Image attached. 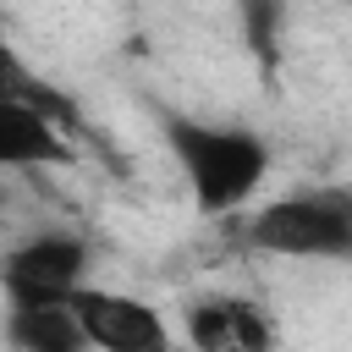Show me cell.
Masks as SVG:
<instances>
[{"instance_id":"obj_1","label":"cell","mask_w":352,"mask_h":352,"mask_svg":"<svg viewBox=\"0 0 352 352\" xmlns=\"http://www.w3.org/2000/svg\"><path fill=\"white\" fill-rule=\"evenodd\" d=\"M170 160L182 165V182L192 192V209L204 220L236 214L253 204V192L270 176V143L231 121H198V116H165L160 121Z\"/></svg>"},{"instance_id":"obj_2","label":"cell","mask_w":352,"mask_h":352,"mask_svg":"<svg viewBox=\"0 0 352 352\" xmlns=\"http://www.w3.org/2000/svg\"><path fill=\"white\" fill-rule=\"evenodd\" d=\"M242 242L280 258H352V187H297L248 214Z\"/></svg>"},{"instance_id":"obj_3","label":"cell","mask_w":352,"mask_h":352,"mask_svg":"<svg viewBox=\"0 0 352 352\" xmlns=\"http://www.w3.org/2000/svg\"><path fill=\"white\" fill-rule=\"evenodd\" d=\"M94 248L77 231H33L0 258L6 302H72L88 286Z\"/></svg>"},{"instance_id":"obj_4","label":"cell","mask_w":352,"mask_h":352,"mask_svg":"<svg viewBox=\"0 0 352 352\" xmlns=\"http://www.w3.org/2000/svg\"><path fill=\"white\" fill-rule=\"evenodd\" d=\"M72 314H77V324H82L94 352H176L165 314L154 302L132 297V292L82 286L72 297Z\"/></svg>"},{"instance_id":"obj_5","label":"cell","mask_w":352,"mask_h":352,"mask_svg":"<svg viewBox=\"0 0 352 352\" xmlns=\"http://www.w3.org/2000/svg\"><path fill=\"white\" fill-rule=\"evenodd\" d=\"M182 336L192 352H275L280 330L264 302L236 292H204L182 308Z\"/></svg>"},{"instance_id":"obj_6","label":"cell","mask_w":352,"mask_h":352,"mask_svg":"<svg viewBox=\"0 0 352 352\" xmlns=\"http://www.w3.org/2000/svg\"><path fill=\"white\" fill-rule=\"evenodd\" d=\"M0 346L6 352H94L72 302H6Z\"/></svg>"},{"instance_id":"obj_7","label":"cell","mask_w":352,"mask_h":352,"mask_svg":"<svg viewBox=\"0 0 352 352\" xmlns=\"http://www.w3.org/2000/svg\"><path fill=\"white\" fill-rule=\"evenodd\" d=\"M66 160H72V143L44 110L0 104V170H44V165H66Z\"/></svg>"},{"instance_id":"obj_8","label":"cell","mask_w":352,"mask_h":352,"mask_svg":"<svg viewBox=\"0 0 352 352\" xmlns=\"http://www.w3.org/2000/svg\"><path fill=\"white\" fill-rule=\"evenodd\" d=\"M0 104H33V110H44L60 132H72L77 126V110H72V99L66 94H55L11 44H0Z\"/></svg>"}]
</instances>
